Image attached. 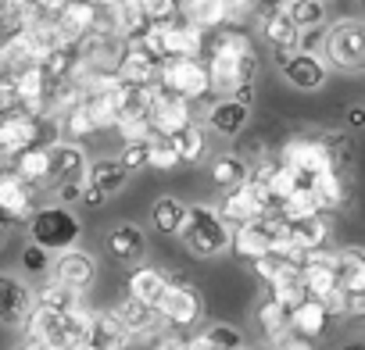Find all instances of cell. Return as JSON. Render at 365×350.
Instances as JSON below:
<instances>
[{"instance_id": "obj_1", "label": "cell", "mask_w": 365, "mask_h": 350, "mask_svg": "<svg viewBox=\"0 0 365 350\" xmlns=\"http://www.w3.org/2000/svg\"><path fill=\"white\" fill-rule=\"evenodd\" d=\"M208 75L212 90L237 97L240 90H251V79L258 72V58L251 51V40L240 29H212L208 33Z\"/></svg>"}, {"instance_id": "obj_2", "label": "cell", "mask_w": 365, "mask_h": 350, "mask_svg": "<svg viewBox=\"0 0 365 350\" xmlns=\"http://www.w3.org/2000/svg\"><path fill=\"white\" fill-rule=\"evenodd\" d=\"M90 311L83 304L68 307V311H51V307H36L29 314V339H40L47 343L51 350H76L86 343V332H90Z\"/></svg>"}, {"instance_id": "obj_3", "label": "cell", "mask_w": 365, "mask_h": 350, "mask_svg": "<svg viewBox=\"0 0 365 350\" xmlns=\"http://www.w3.org/2000/svg\"><path fill=\"white\" fill-rule=\"evenodd\" d=\"M179 240L187 243V250L197 254V258H215L230 247L233 233H230V222L219 215V208L194 204L187 211V222H182V229H179Z\"/></svg>"}, {"instance_id": "obj_4", "label": "cell", "mask_w": 365, "mask_h": 350, "mask_svg": "<svg viewBox=\"0 0 365 350\" xmlns=\"http://www.w3.org/2000/svg\"><path fill=\"white\" fill-rule=\"evenodd\" d=\"M83 236V226L79 218L65 208V204H54V208H40L33 211L29 218V240L51 254H61V250H72Z\"/></svg>"}, {"instance_id": "obj_5", "label": "cell", "mask_w": 365, "mask_h": 350, "mask_svg": "<svg viewBox=\"0 0 365 350\" xmlns=\"http://www.w3.org/2000/svg\"><path fill=\"white\" fill-rule=\"evenodd\" d=\"M154 86L165 90V93H175L182 100H190V104L208 97V93H215L208 65L197 61V58H165L161 68H158V83Z\"/></svg>"}, {"instance_id": "obj_6", "label": "cell", "mask_w": 365, "mask_h": 350, "mask_svg": "<svg viewBox=\"0 0 365 350\" xmlns=\"http://www.w3.org/2000/svg\"><path fill=\"white\" fill-rule=\"evenodd\" d=\"M322 61L340 72H365V22H336L322 36Z\"/></svg>"}, {"instance_id": "obj_7", "label": "cell", "mask_w": 365, "mask_h": 350, "mask_svg": "<svg viewBox=\"0 0 365 350\" xmlns=\"http://www.w3.org/2000/svg\"><path fill=\"white\" fill-rule=\"evenodd\" d=\"M283 243V218L279 215H265V218H255V222H244L237 226L230 247L240 261H262L265 254H272L276 247Z\"/></svg>"}, {"instance_id": "obj_8", "label": "cell", "mask_w": 365, "mask_h": 350, "mask_svg": "<svg viewBox=\"0 0 365 350\" xmlns=\"http://www.w3.org/2000/svg\"><path fill=\"white\" fill-rule=\"evenodd\" d=\"M219 215H222L230 226H244V222L276 215V201H272V193L265 190V183L247 179L244 186L226 190V197H222V204H219Z\"/></svg>"}, {"instance_id": "obj_9", "label": "cell", "mask_w": 365, "mask_h": 350, "mask_svg": "<svg viewBox=\"0 0 365 350\" xmlns=\"http://www.w3.org/2000/svg\"><path fill=\"white\" fill-rule=\"evenodd\" d=\"M301 286L308 297L315 300H326L333 314H344V293H340V282H336V258L333 254H308L304 265H301Z\"/></svg>"}, {"instance_id": "obj_10", "label": "cell", "mask_w": 365, "mask_h": 350, "mask_svg": "<svg viewBox=\"0 0 365 350\" xmlns=\"http://www.w3.org/2000/svg\"><path fill=\"white\" fill-rule=\"evenodd\" d=\"M158 314L175 325V329H187L194 322H201L205 314V300H201V290L190 286V282H182V279H168V290L158 304Z\"/></svg>"}, {"instance_id": "obj_11", "label": "cell", "mask_w": 365, "mask_h": 350, "mask_svg": "<svg viewBox=\"0 0 365 350\" xmlns=\"http://www.w3.org/2000/svg\"><path fill=\"white\" fill-rule=\"evenodd\" d=\"M187 125H194V104L154 86V104H150V129H154V136H168L172 139L175 132H182Z\"/></svg>"}, {"instance_id": "obj_12", "label": "cell", "mask_w": 365, "mask_h": 350, "mask_svg": "<svg viewBox=\"0 0 365 350\" xmlns=\"http://www.w3.org/2000/svg\"><path fill=\"white\" fill-rule=\"evenodd\" d=\"M279 72H283V79H287L294 90L312 93V90H322V86H326L329 65H326L315 51H290V54L279 58Z\"/></svg>"}, {"instance_id": "obj_13", "label": "cell", "mask_w": 365, "mask_h": 350, "mask_svg": "<svg viewBox=\"0 0 365 350\" xmlns=\"http://www.w3.org/2000/svg\"><path fill=\"white\" fill-rule=\"evenodd\" d=\"M36 311V293L15 279V275H0V322L4 325H26L29 314Z\"/></svg>"}, {"instance_id": "obj_14", "label": "cell", "mask_w": 365, "mask_h": 350, "mask_svg": "<svg viewBox=\"0 0 365 350\" xmlns=\"http://www.w3.org/2000/svg\"><path fill=\"white\" fill-rule=\"evenodd\" d=\"M51 272H54V282H61V286H68L72 293H83V290H90V282L97 279V261L86 254V250H61L58 258H54V265H51Z\"/></svg>"}, {"instance_id": "obj_15", "label": "cell", "mask_w": 365, "mask_h": 350, "mask_svg": "<svg viewBox=\"0 0 365 350\" xmlns=\"http://www.w3.org/2000/svg\"><path fill=\"white\" fill-rule=\"evenodd\" d=\"M329 240V222L326 215H308V218H290L283 222V243L297 254H315L322 250V243Z\"/></svg>"}, {"instance_id": "obj_16", "label": "cell", "mask_w": 365, "mask_h": 350, "mask_svg": "<svg viewBox=\"0 0 365 350\" xmlns=\"http://www.w3.org/2000/svg\"><path fill=\"white\" fill-rule=\"evenodd\" d=\"M86 171H90L86 154L76 143H54L51 147V183H54V190L68 186V183L86 186Z\"/></svg>"}, {"instance_id": "obj_17", "label": "cell", "mask_w": 365, "mask_h": 350, "mask_svg": "<svg viewBox=\"0 0 365 350\" xmlns=\"http://www.w3.org/2000/svg\"><path fill=\"white\" fill-rule=\"evenodd\" d=\"M179 15L194 22L197 29L212 33V29H222L237 18V8L233 0H179Z\"/></svg>"}, {"instance_id": "obj_18", "label": "cell", "mask_w": 365, "mask_h": 350, "mask_svg": "<svg viewBox=\"0 0 365 350\" xmlns=\"http://www.w3.org/2000/svg\"><path fill=\"white\" fill-rule=\"evenodd\" d=\"M251 122V104L247 100H237V97H219L212 107H208V129L215 136H240Z\"/></svg>"}, {"instance_id": "obj_19", "label": "cell", "mask_w": 365, "mask_h": 350, "mask_svg": "<svg viewBox=\"0 0 365 350\" xmlns=\"http://www.w3.org/2000/svg\"><path fill=\"white\" fill-rule=\"evenodd\" d=\"M33 218V186L22 179L19 171L0 175V222H19V218Z\"/></svg>"}, {"instance_id": "obj_20", "label": "cell", "mask_w": 365, "mask_h": 350, "mask_svg": "<svg viewBox=\"0 0 365 350\" xmlns=\"http://www.w3.org/2000/svg\"><path fill=\"white\" fill-rule=\"evenodd\" d=\"M108 254H111L115 261H122V265H140L143 254H147V236H143V229H140V226H129V222L115 226V229L108 233Z\"/></svg>"}, {"instance_id": "obj_21", "label": "cell", "mask_w": 365, "mask_h": 350, "mask_svg": "<svg viewBox=\"0 0 365 350\" xmlns=\"http://www.w3.org/2000/svg\"><path fill=\"white\" fill-rule=\"evenodd\" d=\"M329 318H333L329 304L326 300H315V297H304L301 304L290 307V329L301 332V336H308V339L322 336L326 325H329Z\"/></svg>"}, {"instance_id": "obj_22", "label": "cell", "mask_w": 365, "mask_h": 350, "mask_svg": "<svg viewBox=\"0 0 365 350\" xmlns=\"http://www.w3.org/2000/svg\"><path fill=\"white\" fill-rule=\"evenodd\" d=\"M125 339H129V329L122 325V318L115 311L111 314L101 311V314L90 318V332H86V343L90 346H97V350H122Z\"/></svg>"}, {"instance_id": "obj_23", "label": "cell", "mask_w": 365, "mask_h": 350, "mask_svg": "<svg viewBox=\"0 0 365 350\" xmlns=\"http://www.w3.org/2000/svg\"><path fill=\"white\" fill-rule=\"evenodd\" d=\"M125 183H129V168H125L118 157H101V161H93L90 171H86V186H93V190L104 193V197H115Z\"/></svg>"}, {"instance_id": "obj_24", "label": "cell", "mask_w": 365, "mask_h": 350, "mask_svg": "<svg viewBox=\"0 0 365 350\" xmlns=\"http://www.w3.org/2000/svg\"><path fill=\"white\" fill-rule=\"evenodd\" d=\"M36 143V118L33 115H8L0 122V154H22Z\"/></svg>"}, {"instance_id": "obj_25", "label": "cell", "mask_w": 365, "mask_h": 350, "mask_svg": "<svg viewBox=\"0 0 365 350\" xmlns=\"http://www.w3.org/2000/svg\"><path fill=\"white\" fill-rule=\"evenodd\" d=\"M262 40L276 51V58H283V54H290V51L301 47V29L290 22L287 11H279L272 18H262Z\"/></svg>"}, {"instance_id": "obj_26", "label": "cell", "mask_w": 365, "mask_h": 350, "mask_svg": "<svg viewBox=\"0 0 365 350\" xmlns=\"http://www.w3.org/2000/svg\"><path fill=\"white\" fill-rule=\"evenodd\" d=\"M333 258H336L340 293H365V250L361 247H344Z\"/></svg>"}, {"instance_id": "obj_27", "label": "cell", "mask_w": 365, "mask_h": 350, "mask_svg": "<svg viewBox=\"0 0 365 350\" xmlns=\"http://www.w3.org/2000/svg\"><path fill=\"white\" fill-rule=\"evenodd\" d=\"M165 290H168V275L158 272V268H136L129 275V297L140 300V304H147V307H154V311H158Z\"/></svg>"}, {"instance_id": "obj_28", "label": "cell", "mask_w": 365, "mask_h": 350, "mask_svg": "<svg viewBox=\"0 0 365 350\" xmlns=\"http://www.w3.org/2000/svg\"><path fill=\"white\" fill-rule=\"evenodd\" d=\"M247 179H251V168H247V161H244L240 154H219V157L212 161V183H215L222 193L244 186Z\"/></svg>"}, {"instance_id": "obj_29", "label": "cell", "mask_w": 365, "mask_h": 350, "mask_svg": "<svg viewBox=\"0 0 365 350\" xmlns=\"http://www.w3.org/2000/svg\"><path fill=\"white\" fill-rule=\"evenodd\" d=\"M187 211H190V208L182 204L179 197H158L154 208H150V222H154L158 233H165V236H179L182 222H187Z\"/></svg>"}, {"instance_id": "obj_30", "label": "cell", "mask_w": 365, "mask_h": 350, "mask_svg": "<svg viewBox=\"0 0 365 350\" xmlns=\"http://www.w3.org/2000/svg\"><path fill=\"white\" fill-rule=\"evenodd\" d=\"M240 346H244V332L237 325H226V322L208 325L201 336L190 339V350H240Z\"/></svg>"}, {"instance_id": "obj_31", "label": "cell", "mask_w": 365, "mask_h": 350, "mask_svg": "<svg viewBox=\"0 0 365 350\" xmlns=\"http://www.w3.org/2000/svg\"><path fill=\"white\" fill-rule=\"evenodd\" d=\"M19 175L29 183V186H40V183H51V147H26L19 154Z\"/></svg>"}, {"instance_id": "obj_32", "label": "cell", "mask_w": 365, "mask_h": 350, "mask_svg": "<svg viewBox=\"0 0 365 350\" xmlns=\"http://www.w3.org/2000/svg\"><path fill=\"white\" fill-rule=\"evenodd\" d=\"M312 193H315L322 211H333V208H340L347 201V179L340 171H326V175H319V179L312 183Z\"/></svg>"}, {"instance_id": "obj_33", "label": "cell", "mask_w": 365, "mask_h": 350, "mask_svg": "<svg viewBox=\"0 0 365 350\" xmlns=\"http://www.w3.org/2000/svg\"><path fill=\"white\" fill-rule=\"evenodd\" d=\"M172 147H175V154H179V161H187V164H197L205 154H208V136H205V129L194 122V125H187L182 132H175L172 136Z\"/></svg>"}, {"instance_id": "obj_34", "label": "cell", "mask_w": 365, "mask_h": 350, "mask_svg": "<svg viewBox=\"0 0 365 350\" xmlns=\"http://www.w3.org/2000/svg\"><path fill=\"white\" fill-rule=\"evenodd\" d=\"M97 18H101V11L93 4H86V0H72V4L61 11V29L68 36H86L90 29H97Z\"/></svg>"}, {"instance_id": "obj_35", "label": "cell", "mask_w": 365, "mask_h": 350, "mask_svg": "<svg viewBox=\"0 0 365 350\" xmlns=\"http://www.w3.org/2000/svg\"><path fill=\"white\" fill-rule=\"evenodd\" d=\"M290 22L304 33V29H322L326 26V4L322 0H287V8Z\"/></svg>"}, {"instance_id": "obj_36", "label": "cell", "mask_w": 365, "mask_h": 350, "mask_svg": "<svg viewBox=\"0 0 365 350\" xmlns=\"http://www.w3.org/2000/svg\"><path fill=\"white\" fill-rule=\"evenodd\" d=\"M258 325H262L269 336H283V332L290 329V307H287L283 300H276V297H265V300L258 304Z\"/></svg>"}, {"instance_id": "obj_37", "label": "cell", "mask_w": 365, "mask_h": 350, "mask_svg": "<svg viewBox=\"0 0 365 350\" xmlns=\"http://www.w3.org/2000/svg\"><path fill=\"white\" fill-rule=\"evenodd\" d=\"M115 314L122 318V325H125L129 332H147V329L154 325V318H158V311H154V307H147V304H140V300H133V297H129Z\"/></svg>"}, {"instance_id": "obj_38", "label": "cell", "mask_w": 365, "mask_h": 350, "mask_svg": "<svg viewBox=\"0 0 365 350\" xmlns=\"http://www.w3.org/2000/svg\"><path fill=\"white\" fill-rule=\"evenodd\" d=\"M79 304V293H72L68 286L61 282H47L40 293H36V307H51V311H68Z\"/></svg>"}, {"instance_id": "obj_39", "label": "cell", "mask_w": 365, "mask_h": 350, "mask_svg": "<svg viewBox=\"0 0 365 350\" xmlns=\"http://www.w3.org/2000/svg\"><path fill=\"white\" fill-rule=\"evenodd\" d=\"M150 143H154V136L150 139H125V147H122V164L129 168V171H136V168H147L150 164Z\"/></svg>"}, {"instance_id": "obj_40", "label": "cell", "mask_w": 365, "mask_h": 350, "mask_svg": "<svg viewBox=\"0 0 365 350\" xmlns=\"http://www.w3.org/2000/svg\"><path fill=\"white\" fill-rule=\"evenodd\" d=\"M175 164H182V161H179L172 139H168V136H154V143H150V164H147V168L168 171V168H175Z\"/></svg>"}, {"instance_id": "obj_41", "label": "cell", "mask_w": 365, "mask_h": 350, "mask_svg": "<svg viewBox=\"0 0 365 350\" xmlns=\"http://www.w3.org/2000/svg\"><path fill=\"white\" fill-rule=\"evenodd\" d=\"M140 11L150 26H161L179 15V0H140Z\"/></svg>"}, {"instance_id": "obj_42", "label": "cell", "mask_w": 365, "mask_h": 350, "mask_svg": "<svg viewBox=\"0 0 365 350\" xmlns=\"http://www.w3.org/2000/svg\"><path fill=\"white\" fill-rule=\"evenodd\" d=\"M51 250H43V247H36V243H29L26 250H22V268L26 272H33V275H43V272H51Z\"/></svg>"}, {"instance_id": "obj_43", "label": "cell", "mask_w": 365, "mask_h": 350, "mask_svg": "<svg viewBox=\"0 0 365 350\" xmlns=\"http://www.w3.org/2000/svg\"><path fill=\"white\" fill-rule=\"evenodd\" d=\"M276 350H312V339L294 332V329H287L283 336H276Z\"/></svg>"}, {"instance_id": "obj_44", "label": "cell", "mask_w": 365, "mask_h": 350, "mask_svg": "<svg viewBox=\"0 0 365 350\" xmlns=\"http://www.w3.org/2000/svg\"><path fill=\"white\" fill-rule=\"evenodd\" d=\"M344 314L365 318V293H344Z\"/></svg>"}, {"instance_id": "obj_45", "label": "cell", "mask_w": 365, "mask_h": 350, "mask_svg": "<svg viewBox=\"0 0 365 350\" xmlns=\"http://www.w3.org/2000/svg\"><path fill=\"white\" fill-rule=\"evenodd\" d=\"M347 125L351 129H365V107H347Z\"/></svg>"}, {"instance_id": "obj_46", "label": "cell", "mask_w": 365, "mask_h": 350, "mask_svg": "<svg viewBox=\"0 0 365 350\" xmlns=\"http://www.w3.org/2000/svg\"><path fill=\"white\" fill-rule=\"evenodd\" d=\"M83 201H86V204H90V208H97V204H104V201H108V197H104V193H97V190H93V186H86V190H83Z\"/></svg>"}, {"instance_id": "obj_47", "label": "cell", "mask_w": 365, "mask_h": 350, "mask_svg": "<svg viewBox=\"0 0 365 350\" xmlns=\"http://www.w3.org/2000/svg\"><path fill=\"white\" fill-rule=\"evenodd\" d=\"M158 350H190V343H182V339H165V343H158Z\"/></svg>"}, {"instance_id": "obj_48", "label": "cell", "mask_w": 365, "mask_h": 350, "mask_svg": "<svg viewBox=\"0 0 365 350\" xmlns=\"http://www.w3.org/2000/svg\"><path fill=\"white\" fill-rule=\"evenodd\" d=\"M233 8H237V15H244V11L255 8V0H233Z\"/></svg>"}, {"instance_id": "obj_49", "label": "cell", "mask_w": 365, "mask_h": 350, "mask_svg": "<svg viewBox=\"0 0 365 350\" xmlns=\"http://www.w3.org/2000/svg\"><path fill=\"white\" fill-rule=\"evenodd\" d=\"M19 350H51L47 343H40V339H29V343H22Z\"/></svg>"}, {"instance_id": "obj_50", "label": "cell", "mask_w": 365, "mask_h": 350, "mask_svg": "<svg viewBox=\"0 0 365 350\" xmlns=\"http://www.w3.org/2000/svg\"><path fill=\"white\" fill-rule=\"evenodd\" d=\"M86 4H93L97 11H104V8H115V4H118V0H86Z\"/></svg>"}, {"instance_id": "obj_51", "label": "cell", "mask_w": 365, "mask_h": 350, "mask_svg": "<svg viewBox=\"0 0 365 350\" xmlns=\"http://www.w3.org/2000/svg\"><path fill=\"white\" fill-rule=\"evenodd\" d=\"M344 350H365V339H351V343H344Z\"/></svg>"}, {"instance_id": "obj_52", "label": "cell", "mask_w": 365, "mask_h": 350, "mask_svg": "<svg viewBox=\"0 0 365 350\" xmlns=\"http://www.w3.org/2000/svg\"><path fill=\"white\" fill-rule=\"evenodd\" d=\"M76 350H97V346H90V343H83V346H76Z\"/></svg>"}, {"instance_id": "obj_53", "label": "cell", "mask_w": 365, "mask_h": 350, "mask_svg": "<svg viewBox=\"0 0 365 350\" xmlns=\"http://www.w3.org/2000/svg\"><path fill=\"white\" fill-rule=\"evenodd\" d=\"M240 350H247V346H240Z\"/></svg>"}, {"instance_id": "obj_54", "label": "cell", "mask_w": 365, "mask_h": 350, "mask_svg": "<svg viewBox=\"0 0 365 350\" xmlns=\"http://www.w3.org/2000/svg\"><path fill=\"white\" fill-rule=\"evenodd\" d=\"M0 233H4V229H0Z\"/></svg>"}, {"instance_id": "obj_55", "label": "cell", "mask_w": 365, "mask_h": 350, "mask_svg": "<svg viewBox=\"0 0 365 350\" xmlns=\"http://www.w3.org/2000/svg\"><path fill=\"white\" fill-rule=\"evenodd\" d=\"M322 4H326V0H322Z\"/></svg>"}]
</instances>
